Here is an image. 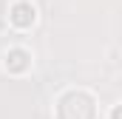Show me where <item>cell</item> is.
<instances>
[{"instance_id":"6da1fadb","label":"cell","mask_w":122,"mask_h":119,"mask_svg":"<svg viewBox=\"0 0 122 119\" xmlns=\"http://www.w3.org/2000/svg\"><path fill=\"white\" fill-rule=\"evenodd\" d=\"M54 119H97V99L85 88H68L54 102Z\"/></svg>"},{"instance_id":"3957f363","label":"cell","mask_w":122,"mask_h":119,"mask_svg":"<svg viewBox=\"0 0 122 119\" xmlns=\"http://www.w3.org/2000/svg\"><path fill=\"white\" fill-rule=\"evenodd\" d=\"M3 68L14 77H23L26 71H31V51L23 45H14L3 54Z\"/></svg>"},{"instance_id":"277c9868","label":"cell","mask_w":122,"mask_h":119,"mask_svg":"<svg viewBox=\"0 0 122 119\" xmlns=\"http://www.w3.org/2000/svg\"><path fill=\"white\" fill-rule=\"evenodd\" d=\"M111 119H122V108H119V105H114V111H111Z\"/></svg>"},{"instance_id":"7a4b0ae2","label":"cell","mask_w":122,"mask_h":119,"mask_svg":"<svg viewBox=\"0 0 122 119\" xmlns=\"http://www.w3.org/2000/svg\"><path fill=\"white\" fill-rule=\"evenodd\" d=\"M9 23L14 26L17 31H26L37 23V9L31 0H14L9 6Z\"/></svg>"}]
</instances>
